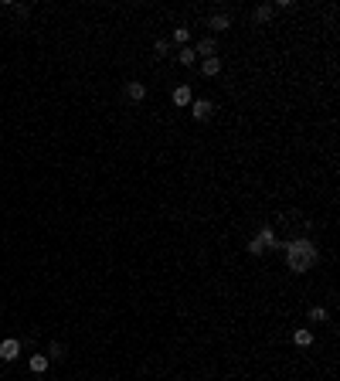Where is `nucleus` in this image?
<instances>
[{
  "instance_id": "9",
  "label": "nucleus",
  "mask_w": 340,
  "mask_h": 381,
  "mask_svg": "<svg viewBox=\"0 0 340 381\" xmlns=\"http://www.w3.org/2000/svg\"><path fill=\"white\" fill-rule=\"evenodd\" d=\"M208 27H211V31H228V27H231V17H228V14H215Z\"/></svg>"
},
{
  "instance_id": "5",
  "label": "nucleus",
  "mask_w": 340,
  "mask_h": 381,
  "mask_svg": "<svg viewBox=\"0 0 340 381\" xmlns=\"http://www.w3.org/2000/svg\"><path fill=\"white\" fill-rule=\"evenodd\" d=\"M218 45H215V38H204V41H197V48H194V55H204V58H215Z\"/></svg>"
},
{
  "instance_id": "11",
  "label": "nucleus",
  "mask_w": 340,
  "mask_h": 381,
  "mask_svg": "<svg viewBox=\"0 0 340 381\" xmlns=\"http://www.w3.org/2000/svg\"><path fill=\"white\" fill-rule=\"evenodd\" d=\"M177 61H181V65H194V61H197L194 48H181V51H177Z\"/></svg>"
},
{
  "instance_id": "16",
  "label": "nucleus",
  "mask_w": 340,
  "mask_h": 381,
  "mask_svg": "<svg viewBox=\"0 0 340 381\" xmlns=\"http://www.w3.org/2000/svg\"><path fill=\"white\" fill-rule=\"evenodd\" d=\"M310 320H313V324H323V320H327V310H323V306H313V310H310Z\"/></svg>"
},
{
  "instance_id": "17",
  "label": "nucleus",
  "mask_w": 340,
  "mask_h": 381,
  "mask_svg": "<svg viewBox=\"0 0 340 381\" xmlns=\"http://www.w3.org/2000/svg\"><path fill=\"white\" fill-rule=\"evenodd\" d=\"M187 38H191V34H187V27H177V31H174V41H177L181 48H187Z\"/></svg>"
},
{
  "instance_id": "3",
  "label": "nucleus",
  "mask_w": 340,
  "mask_h": 381,
  "mask_svg": "<svg viewBox=\"0 0 340 381\" xmlns=\"http://www.w3.org/2000/svg\"><path fill=\"white\" fill-rule=\"evenodd\" d=\"M191 109H194V119H211V112H215V106H211V102L208 99H197V102H191Z\"/></svg>"
},
{
  "instance_id": "13",
  "label": "nucleus",
  "mask_w": 340,
  "mask_h": 381,
  "mask_svg": "<svg viewBox=\"0 0 340 381\" xmlns=\"http://www.w3.org/2000/svg\"><path fill=\"white\" fill-rule=\"evenodd\" d=\"M293 340L299 344V347H310V344H313V334H310V330H296Z\"/></svg>"
},
{
  "instance_id": "12",
  "label": "nucleus",
  "mask_w": 340,
  "mask_h": 381,
  "mask_svg": "<svg viewBox=\"0 0 340 381\" xmlns=\"http://www.w3.org/2000/svg\"><path fill=\"white\" fill-rule=\"evenodd\" d=\"M272 11H276L272 4H262V7H255V14H252V17H255V21H269V17H272Z\"/></svg>"
},
{
  "instance_id": "6",
  "label": "nucleus",
  "mask_w": 340,
  "mask_h": 381,
  "mask_svg": "<svg viewBox=\"0 0 340 381\" xmlns=\"http://www.w3.org/2000/svg\"><path fill=\"white\" fill-rule=\"evenodd\" d=\"M191 102H194V96H191L187 85H177V89H174V106H191Z\"/></svg>"
},
{
  "instance_id": "1",
  "label": "nucleus",
  "mask_w": 340,
  "mask_h": 381,
  "mask_svg": "<svg viewBox=\"0 0 340 381\" xmlns=\"http://www.w3.org/2000/svg\"><path fill=\"white\" fill-rule=\"evenodd\" d=\"M320 259V248L310 242V238H293L286 242V266L293 272H310Z\"/></svg>"
},
{
  "instance_id": "14",
  "label": "nucleus",
  "mask_w": 340,
  "mask_h": 381,
  "mask_svg": "<svg viewBox=\"0 0 340 381\" xmlns=\"http://www.w3.org/2000/svg\"><path fill=\"white\" fill-rule=\"evenodd\" d=\"M153 51H157V58L170 55V41H167V38H157V45H153Z\"/></svg>"
},
{
  "instance_id": "18",
  "label": "nucleus",
  "mask_w": 340,
  "mask_h": 381,
  "mask_svg": "<svg viewBox=\"0 0 340 381\" xmlns=\"http://www.w3.org/2000/svg\"><path fill=\"white\" fill-rule=\"evenodd\" d=\"M11 11L21 14V17H27V11H31V7H27V4H11Z\"/></svg>"
},
{
  "instance_id": "8",
  "label": "nucleus",
  "mask_w": 340,
  "mask_h": 381,
  "mask_svg": "<svg viewBox=\"0 0 340 381\" xmlns=\"http://www.w3.org/2000/svg\"><path fill=\"white\" fill-rule=\"evenodd\" d=\"M27 368H31L34 374H45L48 371V354H34V358L27 361Z\"/></svg>"
},
{
  "instance_id": "4",
  "label": "nucleus",
  "mask_w": 340,
  "mask_h": 381,
  "mask_svg": "<svg viewBox=\"0 0 340 381\" xmlns=\"http://www.w3.org/2000/svg\"><path fill=\"white\" fill-rule=\"evenodd\" d=\"M143 96H147V85H143V82H126V99L129 102H140Z\"/></svg>"
},
{
  "instance_id": "10",
  "label": "nucleus",
  "mask_w": 340,
  "mask_h": 381,
  "mask_svg": "<svg viewBox=\"0 0 340 381\" xmlns=\"http://www.w3.org/2000/svg\"><path fill=\"white\" fill-rule=\"evenodd\" d=\"M255 238H259V242H262V245H265V248H272V245H276V232H272L269 225H265V228H262V232H259V235H255Z\"/></svg>"
},
{
  "instance_id": "15",
  "label": "nucleus",
  "mask_w": 340,
  "mask_h": 381,
  "mask_svg": "<svg viewBox=\"0 0 340 381\" xmlns=\"http://www.w3.org/2000/svg\"><path fill=\"white\" fill-rule=\"evenodd\" d=\"M65 358V347H61V344H51V347H48V361H61Z\"/></svg>"
},
{
  "instance_id": "7",
  "label": "nucleus",
  "mask_w": 340,
  "mask_h": 381,
  "mask_svg": "<svg viewBox=\"0 0 340 381\" xmlns=\"http://www.w3.org/2000/svg\"><path fill=\"white\" fill-rule=\"evenodd\" d=\"M201 72L208 75V79H215L218 72H221V58H204V61H201Z\"/></svg>"
},
{
  "instance_id": "2",
  "label": "nucleus",
  "mask_w": 340,
  "mask_h": 381,
  "mask_svg": "<svg viewBox=\"0 0 340 381\" xmlns=\"http://www.w3.org/2000/svg\"><path fill=\"white\" fill-rule=\"evenodd\" d=\"M17 354H21V340H17V337H7V340L0 344V358H4V361H14Z\"/></svg>"
}]
</instances>
